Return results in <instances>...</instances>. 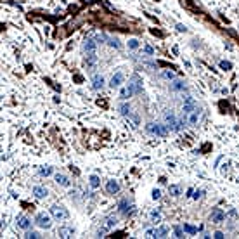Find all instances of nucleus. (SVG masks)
I'll use <instances>...</instances> for the list:
<instances>
[{
    "label": "nucleus",
    "mask_w": 239,
    "mask_h": 239,
    "mask_svg": "<svg viewBox=\"0 0 239 239\" xmlns=\"http://www.w3.org/2000/svg\"><path fill=\"white\" fill-rule=\"evenodd\" d=\"M137 47H139V40L132 38V40L128 42V49H137Z\"/></svg>",
    "instance_id": "473e14b6"
},
{
    "label": "nucleus",
    "mask_w": 239,
    "mask_h": 239,
    "mask_svg": "<svg viewBox=\"0 0 239 239\" xmlns=\"http://www.w3.org/2000/svg\"><path fill=\"white\" fill-rule=\"evenodd\" d=\"M199 118H201V111H199V107H196L191 114H187V123L189 125H197Z\"/></svg>",
    "instance_id": "f8f14e48"
},
{
    "label": "nucleus",
    "mask_w": 239,
    "mask_h": 239,
    "mask_svg": "<svg viewBox=\"0 0 239 239\" xmlns=\"http://www.w3.org/2000/svg\"><path fill=\"white\" fill-rule=\"evenodd\" d=\"M106 191H107V194H116V192H120V184L116 180H107Z\"/></svg>",
    "instance_id": "ddd939ff"
},
{
    "label": "nucleus",
    "mask_w": 239,
    "mask_h": 239,
    "mask_svg": "<svg viewBox=\"0 0 239 239\" xmlns=\"http://www.w3.org/2000/svg\"><path fill=\"white\" fill-rule=\"evenodd\" d=\"M85 61H87V66L94 68V66L97 64V56H95V52H87V57H85Z\"/></svg>",
    "instance_id": "6ab92c4d"
},
{
    "label": "nucleus",
    "mask_w": 239,
    "mask_h": 239,
    "mask_svg": "<svg viewBox=\"0 0 239 239\" xmlns=\"http://www.w3.org/2000/svg\"><path fill=\"white\" fill-rule=\"evenodd\" d=\"M52 173V168L50 166H43V168H40V175L42 177H47V175H50Z\"/></svg>",
    "instance_id": "c756f323"
},
{
    "label": "nucleus",
    "mask_w": 239,
    "mask_h": 239,
    "mask_svg": "<svg viewBox=\"0 0 239 239\" xmlns=\"http://www.w3.org/2000/svg\"><path fill=\"white\" fill-rule=\"evenodd\" d=\"M173 232H175V237H184V227H180V225H175Z\"/></svg>",
    "instance_id": "c85d7f7f"
},
{
    "label": "nucleus",
    "mask_w": 239,
    "mask_h": 239,
    "mask_svg": "<svg viewBox=\"0 0 239 239\" xmlns=\"http://www.w3.org/2000/svg\"><path fill=\"white\" fill-rule=\"evenodd\" d=\"M92 87H94L95 90L102 88V87H104V76H102V75H95V76L92 78Z\"/></svg>",
    "instance_id": "a211bd4d"
},
{
    "label": "nucleus",
    "mask_w": 239,
    "mask_h": 239,
    "mask_svg": "<svg viewBox=\"0 0 239 239\" xmlns=\"http://www.w3.org/2000/svg\"><path fill=\"white\" fill-rule=\"evenodd\" d=\"M184 232H187V234H197V227L194 225H189V224H184Z\"/></svg>",
    "instance_id": "b1692460"
},
{
    "label": "nucleus",
    "mask_w": 239,
    "mask_h": 239,
    "mask_svg": "<svg viewBox=\"0 0 239 239\" xmlns=\"http://www.w3.org/2000/svg\"><path fill=\"white\" fill-rule=\"evenodd\" d=\"M160 197H161V191L154 189L153 191V199H160Z\"/></svg>",
    "instance_id": "c9c22d12"
},
{
    "label": "nucleus",
    "mask_w": 239,
    "mask_h": 239,
    "mask_svg": "<svg viewBox=\"0 0 239 239\" xmlns=\"http://www.w3.org/2000/svg\"><path fill=\"white\" fill-rule=\"evenodd\" d=\"M52 215H49V213H43V211H40V213H36L35 217V224L36 227H40V229H50L52 227Z\"/></svg>",
    "instance_id": "7ed1b4c3"
},
{
    "label": "nucleus",
    "mask_w": 239,
    "mask_h": 239,
    "mask_svg": "<svg viewBox=\"0 0 239 239\" xmlns=\"http://www.w3.org/2000/svg\"><path fill=\"white\" fill-rule=\"evenodd\" d=\"M33 196L36 199H45V197L49 196V191H47V187H43V185H35L33 187Z\"/></svg>",
    "instance_id": "9d476101"
},
{
    "label": "nucleus",
    "mask_w": 239,
    "mask_h": 239,
    "mask_svg": "<svg viewBox=\"0 0 239 239\" xmlns=\"http://www.w3.org/2000/svg\"><path fill=\"white\" fill-rule=\"evenodd\" d=\"M24 237H28V239H38V237H42V236H40L38 232H35V231H28Z\"/></svg>",
    "instance_id": "cd10ccee"
},
{
    "label": "nucleus",
    "mask_w": 239,
    "mask_h": 239,
    "mask_svg": "<svg viewBox=\"0 0 239 239\" xmlns=\"http://www.w3.org/2000/svg\"><path fill=\"white\" fill-rule=\"evenodd\" d=\"M128 118H130L132 121H134V125H135V127H137V125L141 123V120H139V116H137L135 113H130V114H128Z\"/></svg>",
    "instance_id": "7c9ffc66"
},
{
    "label": "nucleus",
    "mask_w": 239,
    "mask_h": 239,
    "mask_svg": "<svg viewBox=\"0 0 239 239\" xmlns=\"http://www.w3.org/2000/svg\"><path fill=\"white\" fill-rule=\"evenodd\" d=\"M144 52H146L147 56H154V49H153V47H149V45L144 47Z\"/></svg>",
    "instance_id": "f704fd0d"
},
{
    "label": "nucleus",
    "mask_w": 239,
    "mask_h": 239,
    "mask_svg": "<svg viewBox=\"0 0 239 239\" xmlns=\"http://www.w3.org/2000/svg\"><path fill=\"white\" fill-rule=\"evenodd\" d=\"M177 29H178V31H185V26H184V24H177Z\"/></svg>",
    "instance_id": "4c0bfd02"
},
{
    "label": "nucleus",
    "mask_w": 239,
    "mask_h": 239,
    "mask_svg": "<svg viewBox=\"0 0 239 239\" xmlns=\"http://www.w3.org/2000/svg\"><path fill=\"white\" fill-rule=\"evenodd\" d=\"M116 222H118V218H116V217H107V218H106V222H104V225L99 229L97 234H99V236H102L104 232H107L109 229H113V227L116 225Z\"/></svg>",
    "instance_id": "6e6552de"
},
{
    "label": "nucleus",
    "mask_w": 239,
    "mask_h": 239,
    "mask_svg": "<svg viewBox=\"0 0 239 239\" xmlns=\"http://www.w3.org/2000/svg\"><path fill=\"white\" fill-rule=\"evenodd\" d=\"M95 47H97V42L94 38H87L85 40V50L87 52H95Z\"/></svg>",
    "instance_id": "412c9836"
},
{
    "label": "nucleus",
    "mask_w": 239,
    "mask_h": 239,
    "mask_svg": "<svg viewBox=\"0 0 239 239\" xmlns=\"http://www.w3.org/2000/svg\"><path fill=\"white\" fill-rule=\"evenodd\" d=\"M168 191H170L172 196H180V187H178V185H170Z\"/></svg>",
    "instance_id": "393cba45"
},
{
    "label": "nucleus",
    "mask_w": 239,
    "mask_h": 239,
    "mask_svg": "<svg viewBox=\"0 0 239 239\" xmlns=\"http://www.w3.org/2000/svg\"><path fill=\"white\" fill-rule=\"evenodd\" d=\"M210 220L213 222V224H222L225 220V213L224 210H220V208H213L210 213Z\"/></svg>",
    "instance_id": "423d86ee"
},
{
    "label": "nucleus",
    "mask_w": 239,
    "mask_h": 239,
    "mask_svg": "<svg viewBox=\"0 0 239 239\" xmlns=\"http://www.w3.org/2000/svg\"><path fill=\"white\" fill-rule=\"evenodd\" d=\"M141 92H142V80H141L139 75H134V76L130 78L127 88H121L120 97L121 99H128V97H132V95H135V94H141Z\"/></svg>",
    "instance_id": "f257e3e1"
},
{
    "label": "nucleus",
    "mask_w": 239,
    "mask_h": 239,
    "mask_svg": "<svg viewBox=\"0 0 239 239\" xmlns=\"http://www.w3.org/2000/svg\"><path fill=\"white\" fill-rule=\"evenodd\" d=\"M184 88H185V82L184 80H173L170 83V90H173V92H180Z\"/></svg>",
    "instance_id": "f3484780"
},
{
    "label": "nucleus",
    "mask_w": 239,
    "mask_h": 239,
    "mask_svg": "<svg viewBox=\"0 0 239 239\" xmlns=\"http://www.w3.org/2000/svg\"><path fill=\"white\" fill-rule=\"evenodd\" d=\"M160 220H161L160 211H153V213H151V222H160Z\"/></svg>",
    "instance_id": "2f4dec72"
},
{
    "label": "nucleus",
    "mask_w": 239,
    "mask_h": 239,
    "mask_svg": "<svg viewBox=\"0 0 239 239\" xmlns=\"http://www.w3.org/2000/svg\"><path fill=\"white\" fill-rule=\"evenodd\" d=\"M123 83V73H116V75H113L111 78V82H109V87L111 88H116V87H120V85Z\"/></svg>",
    "instance_id": "4468645a"
},
{
    "label": "nucleus",
    "mask_w": 239,
    "mask_h": 239,
    "mask_svg": "<svg viewBox=\"0 0 239 239\" xmlns=\"http://www.w3.org/2000/svg\"><path fill=\"white\" fill-rule=\"evenodd\" d=\"M201 196H203V191H196V194H194V197L197 199V197H201Z\"/></svg>",
    "instance_id": "58836bf2"
},
{
    "label": "nucleus",
    "mask_w": 239,
    "mask_h": 239,
    "mask_svg": "<svg viewBox=\"0 0 239 239\" xmlns=\"http://www.w3.org/2000/svg\"><path fill=\"white\" fill-rule=\"evenodd\" d=\"M146 130H147L151 135H156V137H165L168 135V125H161V123H147L146 125Z\"/></svg>",
    "instance_id": "f03ea898"
},
{
    "label": "nucleus",
    "mask_w": 239,
    "mask_h": 239,
    "mask_svg": "<svg viewBox=\"0 0 239 239\" xmlns=\"http://www.w3.org/2000/svg\"><path fill=\"white\" fill-rule=\"evenodd\" d=\"M220 68H222V70H231L232 64L229 63V61H220Z\"/></svg>",
    "instance_id": "72a5a7b5"
},
{
    "label": "nucleus",
    "mask_w": 239,
    "mask_h": 239,
    "mask_svg": "<svg viewBox=\"0 0 239 239\" xmlns=\"http://www.w3.org/2000/svg\"><path fill=\"white\" fill-rule=\"evenodd\" d=\"M166 232H168L166 227H158V229H154V231H149L147 236H151V237H165Z\"/></svg>",
    "instance_id": "2eb2a0df"
},
{
    "label": "nucleus",
    "mask_w": 239,
    "mask_h": 239,
    "mask_svg": "<svg viewBox=\"0 0 239 239\" xmlns=\"http://www.w3.org/2000/svg\"><path fill=\"white\" fill-rule=\"evenodd\" d=\"M197 107V104H196V101L191 97V95H187V97L184 99V106H182V111H184V114H191V113L194 111Z\"/></svg>",
    "instance_id": "39448f33"
},
{
    "label": "nucleus",
    "mask_w": 239,
    "mask_h": 239,
    "mask_svg": "<svg viewBox=\"0 0 239 239\" xmlns=\"http://www.w3.org/2000/svg\"><path fill=\"white\" fill-rule=\"evenodd\" d=\"M165 120H166V125H168L170 130H175V127H177V118H175V114H173L172 111L166 113V114H165Z\"/></svg>",
    "instance_id": "dca6fc26"
},
{
    "label": "nucleus",
    "mask_w": 239,
    "mask_h": 239,
    "mask_svg": "<svg viewBox=\"0 0 239 239\" xmlns=\"http://www.w3.org/2000/svg\"><path fill=\"white\" fill-rule=\"evenodd\" d=\"M16 225H17L19 229H23V231H29V227H31V220H29L26 215H19L17 220H16Z\"/></svg>",
    "instance_id": "1a4fd4ad"
},
{
    "label": "nucleus",
    "mask_w": 239,
    "mask_h": 239,
    "mask_svg": "<svg viewBox=\"0 0 239 239\" xmlns=\"http://www.w3.org/2000/svg\"><path fill=\"white\" fill-rule=\"evenodd\" d=\"M132 206H130V203H128V199H121L118 204V210L120 213H125V215H128V210H130Z\"/></svg>",
    "instance_id": "aec40b11"
},
{
    "label": "nucleus",
    "mask_w": 239,
    "mask_h": 239,
    "mask_svg": "<svg viewBox=\"0 0 239 239\" xmlns=\"http://www.w3.org/2000/svg\"><path fill=\"white\" fill-rule=\"evenodd\" d=\"M161 78H165V80H173L175 75H173V71H161Z\"/></svg>",
    "instance_id": "bb28decb"
},
{
    "label": "nucleus",
    "mask_w": 239,
    "mask_h": 239,
    "mask_svg": "<svg viewBox=\"0 0 239 239\" xmlns=\"http://www.w3.org/2000/svg\"><path fill=\"white\" fill-rule=\"evenodd\" d=\"M107 40H109V45H111V47H114V49H120V47H121V43H120L118 38H113V36H109Z\"/></svg>",
    "instance_id": "a878e982"
},
{
    "label": "nucleus",
    "mask_w": 239,
    "mask_h": 239,
    "mask_svg": "<svg viewBox=\"0 0 239 239\" xmlns=\"http://www.w3.org/2000/svg\"><path fill=\"white\" fill-rule=\"evenodd\" d=\"M54 180H56V184L61 185V187H70L71 185V180L66 175H63V173H56V175H54Z\"/></svg>",
    "instance_id": "9b49d317"
},
{
    "label": "nucleus",
    "mask_w": 239,
    "mask_h": 239,
    "mask_svg": "<svg viewBox=\"0 0 239 239\" xmlns=\"http://www.w3.org/2000/svg\"><path fill=\"white\" fill-rule=\"evenodd\" d=\"M88 185H90L92 189H97L99 185H101V178H99L97 175H90V178H88Z\"/></svg>",
    "instance_id": "4be33fe9"
},
{
    "label": "nucleus",
    "mask_w": 239,
    "mask_h": 239,
    "mask_svg": "<svg viewBox=\"0 0 239 239\" xmlns=\"http://www.w3.org/2000/svg\"><path fill=\"white\" fill-rule=\"evenodd\" d=\"M120 113L123 114V116H128L130 114V104H127V102H123V104H120Z\"/></svg>",
    "instance_id": "5701e85b"
},
{
    "label": "nucleus",
    "mask_w": 239,
    "mask_h": 239,
    "mask_svg": "<svg viewBox=\"0 0 239 239\" xmlns=\"http://www.w3.org/2000/svg\"><path fill=\"white\" fill-rule=\"evenodd\" d=\"M50 215H52V218L54 220H66V218L70 217V213H68V210L64 208V206H61V204H52L50 206Z\"/></svg>",
    "instance_id": "20e7f679"
},
{
    "label": "nucleus",
    "mask_w": 239,
    "mask_h": 239,
    "mask_svg": "<svg viewBox=\"0 0 239 239\" xmlns=\"http://www.w3.org/2000/svg\"><path fill=\"white\" fill-rule=\"evenodd\" d=\"M73 234H75V229H73L71 225H61V227L57 229V236L63 237V239L73 237Z\"/></svg>",
    "instance_id": "0eeeda50"
},
{
    "label": "nucleus",
    "mask_w": 239,
    "mask_h": 239,
    "mask_svg": "<svg viewBox=\"0 0 239 239\" xmlns=\"http://www.w3.org/2000/svg\"><path fill=\"white\" fill-rule=\"evenodd\" d=\"M213 237H217V239H222V237H225V234L224 232H220V231H217L215 234H213Z\"/></svg>",
    "instance_id": "e433bc0d"
}]
</instances>
